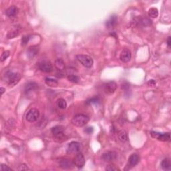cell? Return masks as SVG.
I'll use <instances>...</instances> for the list:
<instances>
[{"label": "cell", "mask_w": 171, "mask_h": 171, "mask_svg": "<svg viewBox=\"0 0 171 171\" xmlns=\"http://www.w3.org/2000/svg\"><path fill=\"white\" fill-rule=\"evenodd\" d=\"M40 117V112L36 108H32L28 111L26 115V120L29 122H34L38 121Z\"/></svg>", "instance_id": "8992f818"}, {"label": "cell", "mask_w": 171, "mask_h": 171, "mask_svg": "<svg viewBox=\"0 0 171 171\" xmlns=\"http://www.w3.org/2000/svg\"><path fill=\"white\" fill-rule=\"evenodd\" d=\"M19 33H20V30H18V29H11V31L8 32V35H7V37H8V39L14 38L15 36H18V34H19Z\"/></svg>", "instance_id": "4316f807"}, {"label": "cell", "mask_w": 171, "mask_h": 171, "mask_svg": "<svg viewBox=\"0 0 171 171\" xmlns=\"http://www.w3.org/2000/svg\"><path fill=\"white\" fill-rule=\"evenodd\" d=\"M84 131H85L86 133L88 134V135H90V134L93 132L94 128H93V127H88V128L85 129Z\"/></svg>", "instance_id": "e575fe53"}, {"label": "cell", "mask_w": 171, "mask_h": 171, "mask_svg": "<svg viewBox=\"0 0 171 171\" xmlns=\"http://www.w3.org/2000/svg\"><path fill=\"white\" fill-rule=\"evenodd\" d=\"M139 23L144 26H149L152 24V20L149 18H142L139 19Z\"/></svg>", "instance_id": "484cf974"}, {"label": "cell", "mask_w": 171, "mask_h": 171, "mask_svg": "<svg viewBox=\"0 0 171 171\" xmlns=\"http://www.w3.org/2000/svg\"><path fill=\"white\" fill-rule=\"evenodd\" d=\"M117 89V84L114 81H110L104 85V91L108 94H112Z\"/></svg>", "instance_id": "30bf717a"}, {"label": "cell", "mask_w": 171, "mask_h": 171, "mask_svg": "<svg viewBox=\"0 0 171 171\" xmlns=\"http://www.w3.org/2000/svg\"><path fill=\"white\" fill-rule=\"evenodd\" d=\"M6 82L10 86H14L21 80V75L19 73L8 72L6 74Z\"/></svg>", "instance_id": "3957f363"}, {"label": "cell", "mask_w": 171, "mask_h": 171, "mask_svg": "<svg viewBox=\"0 0 171 171\" xmlns=\"http://www.w3.org/2000/svg\"><path fill=\"white\" fill-rule=\"evenodd\" d=\"M38 88V85L36 82H29L27 83L25 87V94L29 93V92L36 90Z\"/></svg>", "instance_id": "ac0fdd59"}, {"label": "cell", "mask_w": 171, "mask_h": 171, "mask_svg": "<svg viewBox=\"0 0 171 171\" xmlns=\"http://www.w3.org/2000/svg\"><path fill=\"white\" fill-rule=\"evenodd\" d=\"M90 121V118L85 114H80L73 117L71 119V123L73 125L78 127H82L85 126Z\"/></svg>", "instance_id": "6da1fadb"}, {"label": "cell", "mask_w": 171, "mask_h": 171, "mask_svg": "<svg viewBox=\"0 0 171 171\" xmlns=\"http://www.w3.org/2000/svg\"><path fill=\"white\" fill-rule=\"evenodd\" d=\"M106 170L108 171H116V170H120L116 166H115L114 165H109L106 166Z\"/></svg>", "instance_id": "4dcf8cb0"}, {"label": "cell", "mask_w": 171, "mask_h": 171, "mask_svg": "<svg viewBox=\"0 0 171 171\" xmlns=\"http://www.w3.org/2000/svg\"><path fill=\"white\" fill-rule=\"evenodd\" d=\"M53 138H54L55 142L58 143L63 142L64 141L68 140V137L64 135V132L57 134V135H53Z\"/></svg>", "instance_id": "e0dca14e"}, {"label": "cell", "mask_w": 171, "mask_h": 171, "mask_svg": "<svg viewBox=\"0 0 171 171\" xmlns=\"http://www.w3.org/2000/svg\"><path fill=\"white\" fill-rule=\"evenodd\" d=\"M139 161L140 156L138 154H132L128 158V166H130V167H134L136 165H138Z\"/></svg>", "instance_id": "4fadbf2b"}, {"label": "cell", "mask_w": 171, "mask_h": 171, "mask_svg": "<svg viewBox=\"0 0 171 171\" xmlns=\"http://www.w3.org/2000/svg\"><path fill=\"white\" fill-rule=\"evenodd\" d=\"M118 20V16L116 15H112L109 18V19L106 22V26L108 28L113 27L116 25Z\"/></svg>", "instance_id": "5bb4252c"}, {"label": "cell", "mask_w": 171, "mask_h": 171, "mask_svg": "<svg viewBox=\"0 0 171 171\" xmlns=\"http://www.w3.org/2000/svg\"><path fill=\"white\" fill-rule=\"evenodd\" d=\"M18 11H19V10H18V7H16L15 6H11L7 9V10L6 11V14L9 18H13L17 15Z\"/></svg>", "instance_id": "9a60e30c"}, {"label": "cell", "mask_w": 171, "mask_h": 171, "mask_svg": "<svg viewBox=\"0 0 171 171\" xmlns=\"http://www.w3.org/2000/svg\"><path fill=\"white\" fill-rule=\"evenodd\" d=\"M82 149V144L78 142H70L68 145L67 147V153L68 154H77L78 152H81V150Z\"/></svg>", "instance_id": "277c9868"}, {"label": "cell", "mask_w": 171, "mask_h": 171, "mask_svg": "<svg viewBox=\"0 0 171 171\" xmlns=\"http://www.w3.org/2000/svg\"><path fill=\"white\" fill-rule=\"evenodd\" d=\"M38 51H39V48L37 46H31V47H29L28 48V50H27V57H28L29 59L34 58V57H35L37 55V54L38 53Z\"/></svg>", "instance_id": "2e32d148"}, {"label": "cell", "mask_w": 171, "mask_h": 171, "mask_svg": "<svg viewBox=\"0 0 171 171\" xmlns=\"http://www.w3.org/2000/svg\"><path fill=\"white\" fill-rule=\"evenodd\" d=\"M54 66L57 70L59 71H63L65 69V62L62 58H57L55 60Z\"/></svg>", "instance_id": "d6986e66"}, {"label": "cell", "mask_w": 171, "mask_h": 171, "mask_svg": "<svg viewBox=\"0 0 171 171\" xmlns=\"http://www.w3.org/2000/svg\"><path fill=\"white\" fill-rule=\"evenodd\" d=\"M131 57V52L128 49L123 50L121 52V55H120V59L124 63H127V62H130Z\"/></svg>", "instance_id": "7c38bea8"}, {"label": "cell", "mask_w": 171, "mask_h": 171, "mask_svg": "<svg viewBox=\"0 0 171 171\" xmlns=\"http://www.w3.org/2000/svg\"><path fill=\"white\" fill-rule=\"evenodd\" d=\"M57 106L59 108H60L62 110L66 109L67 107V103L66 100L64 98H59L57 100Z\"/></svg>", "instance_id": "cb8c5ba5"}, {"label": "cell", "mask_w": 171, "mask_h": 171, "mask_svg": "<svg viewBox=\"0 0 171 171\" xmlns=\"http://www.w3.org/2000/svg\"><path fill=\"white\" fill-rule=\"evenodd\" d=\"M118 157V154L115 151H109L104 153L102 155V158L106 162H112L115 160Z\"/></svg>", "instance_id": "9c48e42d"}, {"label": "cell", "mask_w": 171, "mask_h": 171, "mask_svg": "<svg viewBox=\"0 0 171 171\" xmlns=\"http://www.w3.org/2000/svg\"><path fill=\"white\" fill-rule=\"evenodd\" d=\"M76 58L78 62L82 64V66L87 68H90L93 66L94 61L90 56L84 54H79L76 55Z\"/></svg>", "instance_id": "7a4b0ae2"}, {"label": "cell", "mask_w": 171, "mask_h": 171, "mask_svg": "<svg viewBox=\"0 0 171 171\" xmlns=\"http://www.w3.org/2000/svg\"><path fill=\"white\" fill-rule=\"evenodd\" d=\"M118 137L119 140L122 142H126L128 139V134L124 130H121L118 133Z\"/></svg>", "instance_id": "ffe728a7"}, {"label": "cell", "mask_w": 171, "mask_h": 171, "mask_svg": "<svg viewBox=\"0 0 171 171\" xmlns=\"http://www.w3.org/2000/svg\"><path fill=\"white\" fill-rule=\"evenodd\" d=\"M29 39H30V36H25L23 37L22 39V46L26 45L27 43H28Z\"/></svg>", "instance_id": "1f68e13d"}, {"label": "cell", "mask_w": 171, "mask_h": 171, "mask_svg": "<svg viewBox=\"0 0 171 171\" xmlns=\"http://www.w3.org/2000/svg\"><path fill=\"white\" fill-rule=\"evenodd\" d=\"M148 85L150 86H154L156 85V82L154 80H151L148 82Z\"/></svg>", "instance_id": "d590c367"}, {"label": "cell", "mask_w": 171, "mask_h": 171, "mask_svg": "<svg viewBox=\"0 0 171 171\" xmlns=\"http://www.w3.org/2000/svg\"><path fill=\"white\" fill-rule=\"evenodd\" d=\"M9 56H10V51H8V50L4 51V52L1 54L0 60H1V62L5 61Z\"/></svg>", "instance_id": "f546056e"}, {"label": "cell", "mask_w": 171, "mask_h": 171, "mask_svg": "<svg viewBox=\"0 0 171 171\" xmlns=\"http://www.w3.org/2000/svg\"><path fill=\"white\" fill-rule=\"evenodd\" d=\"M58 166L63 169H70L72 166L74 165L73 163V161L71 162L70 160L67 158H62L59 160Z\"/></svg>", "instance_id": "8fae6325"}, {"label": "cell", "mask_w": 171, "mask_h": 171, "mask_svg": "<svg viewBox=\"0 0 171 171\" xmlns=\"http://www.w3.org/2000/svg\"><path fill=\"white\" fill-rule=\"evenodd\" d=\"M151 135L152 138H157L158 140L163 141V142L169 140L170 138V135L169 132L160 133V132H158L152 131L151 132Z\"/></svg>", "instance_id": "ba28073f"}, {"label": "cell", "mask_w": 171, "mask_h": 171, "mask_svg": "<svg viewBox=\"0 0 171 171\" xmlns=\"http://www.w3.org/2000/svg\"><path fill=\"white\" fill-rule=\"evenodd\" d=\"M85 162L86 160L84 156L81 152L76 154V155L73 159L74 165V166H76V167L79 168H82L83 166H84Z\"/></svg>", "instance_id": "52a82bcc"}, {"label": "cell", "mask_w": 171, "mask_h": 171, "mask_svg": "<svg viewBox=\"0 0 171 171\" xmlns=\"http://www.w3.org/2000/svg\"><path fill=\"white\" fill-rule=\"evenodd\" d=\"M46 84L50 87H57L58 86V82L56 80L53 79L52 78L47 77L45 79Z\"/></svg>", "instance_id": "7402d4cb"}, {"label": "cell", "mask_w": 171, "mask_h": 171, "mask_svg": "<svg viewBox=\"0 0 171 171\" xmlns=\"http://www.w3.org/2000/svg\"><path fill=\"white\" fill-rule=\"evenodd\" d=\"M100 102V99L98 97H94V98H90L86 101V104L88 105L92 104H98Z\"/></svg>", "instance_id": "83f0119b"}, {"label": "cell", "mask_w": 171, "mask_h": 171, "mask_svg": "<svg viewBox=\"0 0 171 171\" xmlns=\"http://www.w3.org/2000/svg\"><path fill=\"white\" fill-rule=\"evenodd\" d=\"M149 15L150 18H156L158 15V10L156 8H151L149 10Z\"/></svg>", "instance_id": "d4e9b609"}, {"label": "cell", "mask_w": 171, "mask_h": 171, "mask_svg": "<svg viewBox=\"0 0 171 171\" xmlns=\"http://www.w3.org/2000/svg\"><path fill=\"white\" fill-rule=\"evenodd\" d=\"M161 167L164 170H171V163L170 160L168 158H165L162 161Z\"/></svg>", "instance_id": "44dd1931"}, {"label": "cell", "mask_w": 171, "mask_h": 171, "mask_svg": "<svg viewBox=\"0 0 171 171\" xmlns=\"http://www.w3.org/2000/svg\"><path fill=\"white\" fill-rule=\"evenodd\" d=\"M0 91H1V94L2 95V94H3L4 92H5V91H6V89L4 88H3V87H1V88H0Z\"/></svg>", "instance_id": "74e56055"}, {"label": "cell", "mask_w": 171, "mask_h": 171, "mask_svg": "<svg viewBox=\"0 0 171 171\" xmlns=\"http://www.w3.org/2000/svg\"><path fill=\"white\" fill-rule=\"evenodd\" d=\"M65 130V127L62 125H57L53 127L51 130V132L53 135H57V134L64 132Z\"/></svg>", "instance_id": "603a6c76"}, {"label": "cell", "mask_w": 171, "mask_h": 171, "mask_svg": "<svg viewBox=\"0 0 171 171\" xmlns=\"http://www.w3.org/2000/svg\"><path fill=\"white\" fill-rule=\"evenodd\" d=\"M167 44H168V48H170L171 46V37L170 36L168 37L167 39Z\"/></svg>", "instance_id": "8d00e7d4"}, {"label": "cell", "mask_w": 171, "mask_h": 171, "mask_svg": "<svg viewBox=\"0 0 171 171\" xmlns=\"http://www.w3.org/2000/svg\"><path fill=\"white\" fill-rule=\"evenodd\" d=\"M1 170L2 171H12V169L7 166L5 164H1Z\"/></svg>", "instance_id": "836d02e7"}, {"label": "cell", "mask_w": 171, "mask_h": 171, "mask_svg": "<svg viewBox=\"0 0 171 171\" xmlns=\"http://www.w3.org/2000/svg\"><path fill=\"white\" fill-rule=\"evenodd\" d=\"M40 70L46 73H50L53 71V66L50 61L43 60L41 61L38 64Z\"/></svg>", "instance_id": "5b68a950"}, {"label": "cell", "mask_w": 171, "mask_h": 171, "mask_svg": "<svg viewBox=\"0 0 171 171\" xmlns=\"http://www.w3.org/2000/svg\"><path fill=\"white\" fill-rule=\"evenodd\" d=\"M68 79L70 82L73 83H78L80 80L79 77L75 74H70L68 76Z\"/></svg>", "instance_id": "f1b7e54d"}, {"label": "cell", "mask_w": 171, "mask_h": 171, "mask_svg": "<svg viewBox=\"0 0 171 171\" xmlns=\"http://www.w3.org/2000/svg\"><path fill=\"white\" fill-rule=\"evenodd\" d=\"M18 170L20 171V170H29V168L26 165H25V164H22V165H20L19 166H18Z\"/></svg>", "instance_id": "d6a6232c"}]
</instances>
